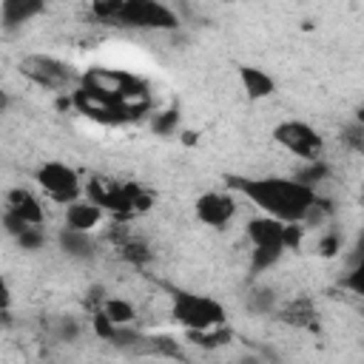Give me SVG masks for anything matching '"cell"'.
Returning a JSON list of instances; mask_svg holds the SVG:
<instances>
[{"label":"cell","instance_id":"obj_1","mask_svg":"<svg viewBox=\"0 0 364 364\" xmlns=\"http://www.w3.org/2000/svg\"><path fill=\"white\" fill-rule=\"evenodd\" d=\"M228 185L233 193L250 199L262 210V216L279 219L284 225H301L313 202L318 199L316 188L301 185L293 176H228Z\"/></svg>","mask_w":364,"mask_h":364},{"label":"cell","instance_id":"obj_2","mask_svg":"<svg viewBox=\"0 0 364 364\" xmlns=\"http://www.w3.org/2000/svg\"><path fill=\"white\" fill-rule=\"evenodd\" d=\"M91 14L100 23L134 28V31H176L179 28L176 11L156 0H102V3H91Z\"/></svg>","mask_w":364,"mask_h":364},{"label":"cell","instance_id":"obj_3","mask_svg":"<svg viewBox=\"0 0 364 364\" xmlns=\"http://www.w3.org/2000/svg\"><path fill=\"white\" fill-rule=\"evenodd\" d=\"M171 318L188 333H205V330L222 327L228 321V313H225V304L213 296L193 293V290H173Z\"/></svg>","mask_w":364,"mask_h":364},{"label":"cell","instance_id":"obj_4","mask_svg":"<svg viewBox=\"0 0 364 364\" xmlns=\"http://www.w3.org/2000/svg\"><path fill=\"white\" fill-rule=\"evenodd\" d=\"M17 68L26 80H31L34 85H40L46 91L71 94L80 85V74L74 71V65L60 57H51V54H26Z\"/></svg>","mask_w":364,"mask_h":364},{"label":"cell","instance_id":"obj_5","mask_svg":"<svg viewBox=\"0 0 364 364\" xmlns=\"http://www.w3.org/2000/svg\"><path fill=\"white\" fill-rule=\"evenodd\" d=\"M273 142L282 145L287 154L304 159V162H313V159H321L324 154V136L304 119H284L273 128Z\"/></svg>","mask_w":364,"mask_h":364},{"label":"cell","instance_id":"obj_6","mask_svg":"<svg viewBox=\"0 0 364 364\" xmlns=\"http://www.w3.org/2000/svg\"><path fill=\"white\" fill-rule=\"evenodd\" d=\"M34 182L40 185V191H46V196L57 205H71L82 196V179L80 173L65 165V162H43L37 171H34Z\"/></svg>","mask_w":364,"mask_h":364},{"label":"cell","instance_id":"obj_7","mask_svg":"<svg viewBox=\"0 0 364 364\" xmlns=\"http://www.w3.org/2000/svg\"><path fill=\"white\" fill-rule=\"evenodd\" d=\"M193 213H196V219H199L205 228L222 230V228H228V225L236 219V213H239V199H236L233 191H208V193L196 196Z\"/></svg>","mask_w":364,"mask_h":364},{"label":"cell","instance_id":"obj_8","mask_svg":"<svg viewBox=\"0 0 364 364\" xmlns=\"http://www.w3.org/2000/svg\"><path fill=\"white\" fill-rule=\"evenodd\" d=\"M6 210L14 213L17 219H23L26 225H43L46 222V208L40 202V196L23 185L9 188L6 193Z\"/></svg>","mask_w":364,"mask_h":364},{"label":"cell","instance_id":"obj_9","mask_svg":"<svg viewBox=\"0 0 364 364\" xmlns=\"http://www.w3.org/2000/svg\"><path fill=\"white\" fill-rule=\"evenodd\" d=\"M102 219H105V210L100 208V205H94V202H88V199H77V202H71V205H65V210H63V228H71V230H82V233H94L100 225H102Z\"/></svg>","mask_w":364,"mask_h":364},{"label":"cell","instance_id":"obj_10","mask_svg":"<svg viewBox=\"0 0 364 364\" xmlns=\"http://www.w3.org/2000/svg\"><path fill=\"white\" fill-rule=\"evenodd\" d=\"M57 247L77 262H91L100 253V242L94 233H82V230H71V228H60L57 230Z\"/></svg>","mask_w":364,"mask_h":364},{"label":"cell","instance_id":"obj_11","mask_svg":"<svg viewBox=\"0 0 364 364\" xmlns=\"http://www.w3.org/2000/svg\"><path fill=\"white\" fill-rule=\"evenodd\" d=\"M245 236L253 247H284V222L270 216H253L245 225Z\"/></svg>","mask_w":364,"mask_h":364},{"label":"cell","instance_id":"obj_12","mask_svg":"<svg viewBox=\"0 0 364 364\" xmlns=\"http://www.w3.org/2000/svg\"><path fill=\"white\" fill-rule=\"evenodd\" d=\"M43 11H46V3H40V0H3L0 3V28L17 31Z\"/></svg>","mask_w":364,"mask_h":364},{"label":"cell","instance_id":"obj_13","mask_svg":"<svg viewBox=\"0 0 364 364\" xmlns=\"http://www.w3.org/2000/svg\"><path fill=\"white\" fill-rule=\"evenodd\" d=\"M239 82H242V91L250 100H264V97H270L276 91L273 74H267L259 65H239Z\"/></svg>","mask_w":364,"mask_h":364},{"label":"cell","instance_id":"obj_14","mask_svg":"<svg viewBox=\"0 0 364 364\" xmlns=\"http://www.w3.org/2000/svg\"><path fill=\"white\" fill-rule=\"evenodd\" d=\"M114 327H128L134 324L136 318V307L128 301V299H119V296H105V301L97 307Z\"/></svg>","mask_w":364,"mask_h":364},{"label":"cell","instance_id":"obj_15","mask_svg":"<svg viewBox=\"0 0 364 364\" xmlns=\"http://www.w3.org/2000/svg\"><path fill=\"white\" fill-rule=\"evenodd\" d=\"M313 318H316V307H313V301L310 299H290L282 310H279V321H284V324H296V327H307V324H313Z\"/></svg>","mask_w":364,"mask_h":364},{"label":"cell","instance_id":"obj_16","mask_svg":"<svg viewBox=\"0 0 364 364\" xmlns=\"http://www.w3.org/2000/svg\"><path fill=\"white\" fill-rule=\"evenodd\" d=\"M284 253H287L284 247H253V250H250V273L259 276V273L276 267Z\"/></svg>","mask_w":364,"mask_h":364},{"label":"cell","instance_id":"obj_17","mask_svg":"<svg viewBox=\"0 0 364 364\" xmlns=\"http://www.w3.org/2000/svg\"><path fill=\"white\" fill-rule=\"evenodd\" d=\"M230 327H213V330H205V333H188V338L196 344V347H205V350H213V347H222L230 341Z\"/></svg>","mask_w":364,"mask_h":364},{"label":"cell","instance_id":"obj_18","mask_svg":"<svg viewBox=\"0 0 364 364\" xmlns=\"http://www.w3.org/2000/svg\"><path fill=\"white\" fill-rule=\"evenodd\" d=\"M327 173H330L327 162H324V159H313V162H307V168L296 171V173H293V179H299L301 185H310V188H316L318 182H324V179H327Z\"/></svg>","mask_w":364,"mask_h":364},{"label":"cell","instance_id":"obj_19","mask_svg":"<svg viewBox=\"0 0 364 364\" xmlns=\"http://www.w3.org/2000/svg\"><path fill=\"white\" fill-rule=\"evenodd\" d=\"M276 290L273 287H253L250 299H247V307L253 313H273L276 310Z\"/></svg>","mask_w":364,"mask_h":364},{"label":"cell","instance_id":"obj_20","mask_svg":"<svg viewBox=\"0 0 364 364\" xmlns=\"http://www.w3.org/2000/svg\"><path fill=\"white\" fill-rule=\"evenodd\" d=\"M17 245H20V250H40L46 242H48V236H46V228L43 225H28L17 239H14Z\"/></svg>","mask_w":364,"mask_h":364},{"label":"cell","instance_id":"obj_21","mask_svg":"<svg viewBox=\"0 0 364 364\" xmlns=\"http://www.w3.org/2000/svg\"><path fill=\"white\" fill-rule=\"evenodd\" d=\"M119 253H122V259H128V262H134V264H139V262H148L151 259V250H148V245L145 242H139V239H128V242H122L119 245Z\"/></svg>","mask_w":364,"mask_h":364},{"label":"cell","instance_id":"obj_22","mask_svg":"<svg viewBox=\"0 0 364 364\" xmlns=\"http://www.w3.org/2000/svg\"><path fill=\"white\" fill-rule=\"evenodd\" d=\"M353 151H361L364 148V125L361 122H350L347 128H344V136H341Z\"/></svg>","mask_w":364,"mask_h":364},{"label":"cell","instance_id":"obj_23","mask_svg":"<svg viewBox=\"0 0 364 364\" xmlns=\"http://www.w3.org/2000/svg\"><path fill=\"white\" fill-rule=\"evenodd\" d=\"M316 250H318L321 256H336V253L341 250V236H338L336 230L324 233V236H321V242L316 245Z\"/></svg>","mask_w":364,"mask_h":364},{"label":"cell","instance_id":"obj_24","mask_svg":"<svg viewBox=\"0 0 364 364\" xmlns=\"http://www.w3.org/2000/svg\"><path fill=\"white\" fill-rule=\"evenodd\" d=\"M0 222H3V228H6V233H9V236H14V239H17V236H20V233H23L26 228H28V225H26L23 219H17L14 213H9L6 208H3V216H0Z\"/></svg>","mask_w":364,"mask_h":364},{"label":"cell","instance_id":"obj_25","mask_svg":"<svg viewBox=\"0 0 364 364\" xmlns=\"http://www.w3.org/2000/svg\"><path fill=\"white\" fill-rule=\"evenodd\" d=\"M173 125H176V111H165V114L154 117V131L156 134H168V131H173Z\"/></svg>","mask_w":364,"mask_h":364},{"label":"cell","instance_id":"obj_26","mask_svg":"<svg viewBox=\"0 0 364 364\" xmlns=\"http://www.w3.org/2000/svg\"><path fill=\"white\" fill-rule=\"evenodd\" d=\"M77 336H80V324L74 318H63L60 321V330H57V338L60 341H74Z\"/></svg>","mask_w":364,"mask_h":364},{"label":"cell","instance_id":"obj_27","mask_svg":"<svg viewBox=\"0 0 364 364\" xmlns=\"http://www.w3.org/2000/svg\"><path fill=\"white\" fill-rule=\"evenodd\" d=\"M9 307H11V287H9V282L0 276V321L9 316Z\"/></svg>","mask_w":364,"mask_h":364},{"label":"cell","instance_id":"obj_28","mask_svg":"<svg viewBox=\"0 0 364 364\" xmlns=\"http://www.w3.org/2000/svg\"><path fill=\"white\" fill-rule=\"evenodd\" d=\"M9 105H11V97H9V91H6V88H0V114H3Z\"/></svg>","mask_w":364,"mask_h":364}]
</instances>
